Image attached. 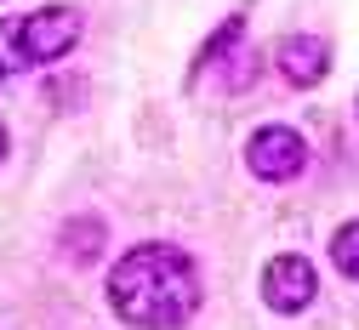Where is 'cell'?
<instances>
[{
	"label": "cell",
	"mask_w": 359,
	"mask_h": 330,
	"mask_svg": "<svg viewBox=\"0 0 359 330\" xmlns=\"http://www.w3.org/2000/svg\"><path fill=\"white\" fill-rule=\"evenodd\" d=\"M109 308L131 330H183L200 308V273L194 256L177 245H131L109 268Z\"/></svg>",
	"instance_id": "6da1fadb"
},
{
	"label": "cell",
	"mask_w": 359,
	"mask_h": 330,
	"mask_svg": "<svg viewBox=\"0 0 359 330\" xmlns=\"http://www.w3.org/2000/svg\"><path fill=\"white\" fill-rule=\"evenodd\" d=\"M325 69H331V46H325L320 34H291V40H280V74H285L291 85H320Z\"/></svg>",
	"instance_id": "5b68a950"
},
{
	"label": "cell",
	"mask_w": 359,
	"mask_h": 330,
	"mask_svg": "<svg viewBox=\"0 0 359 330\" xmlns=\"http://www.w3.org/2000/svg\"><path fill=\"white\" fill-rule=\"evenodd\" d=\"M245 165L262 182H291L308 165V143L291 125H262V131H251V143H245Z\"/></svg>",
	"instance_id": "3957f363"
},
{
	"label": "cell",
	"mask_w": 359,
	"mask_h": 330,
	"mask_svg": "<svg viewBox=\"0 0 359 330\" xmlns=\"http://www.w3.org/2000/svg\"><path fill=\"white\" fill-rule=\"evenodd\" d=\"M80 12L74 6H40L29 18H6L0 23V57L29 69V63H57L74 52V40H80Z\"/></svg>",
	"instance_id": "7a4b0ae2"
},
{
	"label": "cell",
	"mask_w": 359,
	"mask_h": 330,
	"mask_svg": "<svg viewBox=\"0 0 359 330\" xmlns=\"http://www.w3.org/2000/svg\"><path fill=\"white\" fill-rule=\"evenodd\" d=\"M331 262L342 279H359V222H342L331 233Z\"/></svg>",
	"instance_id": "ba28073f"
},
{
	"label": "cell",
	"mask_w": 359,
	"mask_h": 330,
	"mask_svg": "<svg viewBox=\"0 0 359 330\" xmlns=\"http://www.w3.org/2000/svg\"><path fill=\"white\" fill-rule=\"evenodd\" d=\"M313 296H320V279H313L308 256L285 251V256H274V262L262 268V302L274 308V313H302Z\"/></svg>",
	"instance_id": "277c9868"
},
{
	"label": "cell",
	"mask_w": 359,
	"mask_h": 330,
	"mask_svg": "<svg viewBox=\"0 0 359 330\" xmlns=\"http://www.w3.org/2000/svg\"><path fill=\"white\" fill-rule=\"evenodd\" d=\"M12 154V137H6V125H0V160H6Z\"/></svg>",
	"instance_id": "30bf717a"
},
{
	"label": "cell",
	"mask_w": 359,
	"mask_h": 330,
	"mask_svg": "<svg viewBox=\"0 0 359 330\" xmlns=\"http://www.w3.org/2000/svg\"><path fill=\"white\" fill-rule=\"evenodd\" d=\"M103 240H109V228H103V216H92V211H80V216H69V222L57 228V251H63L74 268L97 262V256H103Z\"/></svg>",
	"instance_id": "8992f818"
},
{
	"label": "cell",
	"mask_w": 359,
	"mask_h": 330,
	"mask_svg": "<svg viewBox=\"0 0 359 330\" xmlns=\"http://www.w3.org/2000/svg\"><path fill=\"white\" fill-rule=\"evenodd\" d=\"M240 40H245V23H240V18H229V23H222V29H217V34L200 46V57H194V74H205L211 63H222V57H229Z\"/></svg>",
	"instance_id": "52a82bcc"
},
{
	"label": "cell",
	"mask_w": 359,
	"mask_h": 330,
	"mask_svg": "<svg viewBox=\"0 0 359 330\" xmlns=\"http://www.w3.org/2000/svg\"><path fill=\"white\" fill-rule=\"evenodd\" d=\"M257 69H262L257 52H240V57H222V63H217V74H222V85H229V91H245Z\"/></svg>",
	"instance_id": "9c48e42d"
}]
</instances>
